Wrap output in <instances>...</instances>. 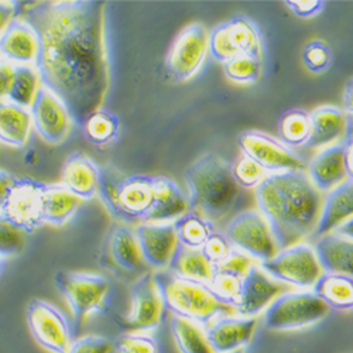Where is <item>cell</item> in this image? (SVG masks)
<instances>
[{"label":"cell","instance_id":"e0dca14e","mask_svg":"<svg viewBox=\"0 0 353 353\" xmlns=\"http://www.w3.org/2000/svg\"><path fill=\"white\" fill-rule=\"evenodd\" d=\"M292 288L283 284L264 272L259 264H253L245 276L241 297L236 305V314L248 318H257L281 294Z\"/></svg>","mask_w":353,"mask_h":353},{"label":"cell","instance_id":"4dcf8cb0","mask_svg":"<svg viewBox=\"0 0 353 353\" xmlns=\"http://www.w3.org/2000/svg\"><path fill=\"white\" fill-rule=\"evenodd\" d=\"M331 310H353V277L335 273H322L311 290Z\"/></svg>","mask_w":353,"mask_h":353},{"label":"cell","instance_id":"f907efd6","mask_svg":"<svg viewBox=\"0 0 353 353\" xmlns=\"http://www.w3.org/2000/svg\"><path fill=\"white\" fill-rule=\"evenodd\" d=\"M343 110L346 113L353 114V78H350L346 85H345V91H343Z\"/></svg>","mask_w":353,"mask_h":353},{"label":"cell","instance_id":"11a10c76","mask_svg":"<svg viewBox=\"0 0 353 353\" xmlns=\"http://www.w3.org/2000/svg\"><path fill=\"white\" fill-rule=\"evenodd\" d=\"M230 353H245V350L239 349V350H234V352H230Z\"/></svg>","mask_w":353,"mask_h":353},{"label":"cell","instance_id":"7a4b0ae2","mask_svg":"<svg viewBox=\"0 0 353 353\" xmlns=\"http://www.w3.org/2000/svg\"><path fill=\"white\" fill-rule=\"evenodd\" d=\"M254 196L280 250L301 243L315 232L323 195L305 171L269 174L254 190Z\"/></svg>","mask_w":353,"mask_h":353},{"label":"cell","instance_id":"bcb514c9","mask_svg":"<svg viewBox=\"0 0 353 353\" xmlns=\"http://www.w3.org/2000/svg\"><path fill=\"white\" fill-rule=\"evenodd\" d=\"M14 77V65L0 58V101L9 98L10 88Z\"/></svg>","mask_w":353,"mask_h":353},{"label":"cell","instance_id":"603a6c76","mask_svg":"<svg viewBox=\"0 0 353 353\" xmlns=\"http://www.w3.org/2000/svg\"><path fill=\"white\" fill-rule=\"evenodd\" d=\"M153 187L154 202L147 222L170 223L190 211L188 196L175 180L167 175H153Z\"/></svg>","mask_w":353,"mask_h":353},{"label":"cell","instance_id":"8992f818","mask_svg":"<svg viewBox=\"0 0 353 353\" xmlns=\"http://www.w3.org/2000/svg\"><path fill=\"white\" fill-rule=\"evenodd\" d=\"M330 308L311 290H291L264 311V325L273 331H296L322 321Z\"/></svg>","mask_w":353,"mask_h":353},{"label":"cell","instance_id":"7402d4cb","mask_svg":"<svg viewBox=\"0 0 353 353\" xmlns=\"http://www.w3.org/2000/svg\"><path fill=\"white\" fill-rule=\"evenodd\" d=\"M308 176L319 192H331L347 180L345 170V144L321 149L307 165Z\"/></svg>","mask_w":353,"mask_h":353},{"label":"cell","instance_id":"816d5d0a","mask_svg":"<svg viewBox=\"0 0 353 353\" xmlns=\"http://www.w3.org/2000/svg\"><path fill=\"white\" fill-rule=\"evenodd\" d=\"M334 233L341 234V236L353 241V216L349 218V219H346L345 222H342V223L334 230Z\"/></svg>","mask_w":353,"mask_h":353},{"label":"cell","instance_id":"9f6ffc18","mask_svg":"<svg viewBox=\"0 0 353 353\" xmlns=\"http://www.w3.org/2000/svg\"><path fill=\"white\" fill-rule=\"evenodd\" d=\"M2 264H3V257L0 256V270H2Z\"/></svg>","mask_w":353,"mask_h":353},{"label":"cell","instance_id":"5b68a950","mask_svg":"<svg viewBox=\"0 0 353 353\" xmlns=\"http://www.w3.org/2000/svg\"><path fill=\"white\" fill-rule=\"evenodd\" d=\"M154 280L165 310L175 316L194 321L207 328L219 316L236 314V310L215 296L207 283L188 280L168 270L156 272Z\"/></svg>","mask_w":353,"mask_h":353},{"label":"cell","instance_id":"1f68e13d","mask_svg":"<svg viewBox=\"0 0 353 353\" xmlns=\"http://www.w3.org/2000/svg\"><path fill=\"white\" fill-rule=\"evenodd\" d=\"M167 270L188 280L210 284L215 266L205 257L201 249H191L179 245Z\"/></svg>","mask_w":353,"mask_h":353},{"label":"cell","instance_id":"3957f363","mask_svg":"<svg viewBox=\"0 0 353 353\" xmlns=\"http://www.w3.org/2000/svg\"><path fill=\"white\" fill-rule=\"evenodd\" d=\"M188 187L190 211L210 219L226 216L239 196V185L234 183L230 164L214 153L201 156L184 172Z\"/></svg>","mask_w":353,"mask_h":353},{"label":"cell","instance_id":"4316f807","mask_svg":"<svg viewBox=\"0 0 353 353\" xmlns=\"http://www.w3.org/2000/svg\"><path fill=\"white\" fill-rule=\"evenodd\" d=\"M314 249L323 273L353 277V241L331 232L321 236Z\"/></svg>","mask_w":353,"mask_h":353},{"label":"cell","instance_id":"60d3db41","mask_svg":"<svg viewBox=\"0 0 353 353\" xmlns=\"http://www.w3.org/2000/svg\"><path fill=\"white\" fill-rule=\"evenodd\" d=\"M303 63L312 74L325 72L332 64V50L321 40L308 43L303 50Z\"/></svg>","mask_w":353,"mask_h":353},{"label":"cell","instance_id":"9a60e30c","mask_svg":"<svg viewBox=\"0 0 353 353\" xmlns=\"http://www.w3.org/2000/svg\"><path fill=\"white\" fill-rule=\"evenodd\" d=\"M165 305L156 284L154 273L141 274L130 287V308L123 325L132 332L157 330L164 316Z\"/></svg>","mask_w":353,"mask_h":353},{"label":"cell","instance_id":"ac0fdd59","mask_svg":"<svg viewBox=\"0 0 353 353\" xmlns=\"http://www.w3.org/2000/svg\"><path fill=\"white\" fill-rule=\"evenodd\" d=\"M134 230L147 268L156 272L167 270L180 245L174 223L147 222L136 226Z\"/></svg>","mask_w":353,"mask_h":353},{"label":"cell","instance_id":"4fadbf2b","mask_svg":"<svg viewBox=\"0 0 353 353\" xmlns=\"http://www.w3.org/2000/svg\"><path fill=\"white\" fill-rule=\"evenodd\" d=\"M242 154L256 161L268 174L304 171L307 163L279 139L257 130L245 132L238 139Z\"/></svg>","mask_w":353,"mask_h":353},{"label":"cell","instance_id":"2e32d148","mask_svg":"<svg viewBox=\"0 0 353 353\" xmlns=\"http://www.w3.org/2000/svg\"><path fill=\"white\" fill-rule=\"evenodd\" d=\"M33 130L43 141L58 145L67 140L74 121L67 105L48 88L41 86L30 108Z\"/></svg>","mask_w":353,"mask_h":353},{"label":"cell","instance_id":"e575fe53","mask_svg":"<svg viewBox=\"0 0 353 353\" xmlns=\"http://www.w3.org/2000/svg\"><path fill=\"white\" fill-rule=\"evenodd\" d=\"M172 223L179 243L191 249H201L214 232L212 222L194 211H188Z\"/></svg>","mask_w":353,"mask_h":353},{"label":"cell","instance_id":"ffe728a7","mask_svg":"<svg viewBox=\"0 0 353 353\" xmlns=\"http://www.w3.org/2000/svg\"><path fill=\"white\" fill-rule=\"evenodd\" d=\"M253 264V259L238 249H233L222 263L216 264L210 285L222 303L236 310L245 276Z\"/></svg>","mask_w":353,"mask_h":353},{"label":"cell","instance_id":"ba28073f","mask_svg":"<svg viewBox=\"0 0 353 353\" xmlns=\"http://www.w3.org/2000/svg\"><path fill=\"white\" fill-rule=\"evenodd\" d=\"M259 266L274 280L296 290H312L323 273L314 246L305 243L283 249Z\"/></svg>","mask_w":353,"mask_h":353},{"label":"cell","instance_id":"7dc6e473","mask_svg":"<svg viewBox=\"0 0 353 353\" xmlns=\"http://www.w3.org/2000/svg\"><path fill=\"white\" fill-rule=\"evenodd\" d=\"M17 13V2H3L0 0V36L12 23Z\"/></svg>","mask_w":353,"mask_h":353},{"label":"cell","instance_id":"6da1fadb","mask_svg":"<svg viewBox=\"0 0 353 353\" xmlns=\"http://www.w3.org/2000/svg\"><path fill=\"white\" fill-rule=\"evenodd\" d=\"M17 17L40 39L36 70L68 108L79 128L103 108L109 86L103 40V3L94 0L17 2Z\"/></svg>","mask_w":353,"mask_h":353},{"label":"cell","instance_id":"83f0119b","mask_svg":"<svg viewBox=\"0 0 353 353\" xmlns=\"http://www.w3.org/2000/svg\"><path fill=\"white\" fill-rule=\"evenodd\" d=\"M353 216V181L346 180L323 198L321 218L314 232L315 236L334 232L342 222Z\"/></svg>","mask_w":353,"mask_h":353},{"label":"cell","instance_id":"f5cc1de1","mask_svg":"<svg viewBox=\"0 0 353 353\" xmlns=\"http://www.w3.org/2000/svg\"><path fill=\"white\" fill-rule=\"evenodd\" d=\"M346 141H353V114L346 113V129H345Z\"/></svg>","mask_w":353,"mask_h":353},{"label":"cell","instance_id":"74e56055","mask_svg":"<svg viewBox=\"0 0 353 353\" xmlns=\"http://www.w3.org/2000/svg\"><path fill=\"white\" fill-rule=\"evenodd\" d=\"M223 72L226 78L233 82L250 85L260 79L263 72V63L261 60L249 55H238L223 64Z\"/></svg>","mask_w":353,"mask_h":353},{"label":"cell","instance_id":"9c48e42d","mask_svg":"<svg viewBox=\"0 0 353 353\" xmlns=\"http://www.w3.org/2000/svg\"><path fill=\"white\" fill-rule=\"evenodd\" d=\"M210 54V32L199 23H192L176 34L167 57L165 70L175 82L194 78Z\"/></svg>","mask_w":353,"mask_h":353},{"label":"cell","instance_id":"d6986e66","mask_svg":"<svg viewBox=\"0 0 353 353\" xmlns=\"http://www.w3.org/2000/svg\"><path fill=\"white\" fill-rule=\"evenodd\" d=\"M40 39L30 23L14 17L0 36V57L13 65H36Z\"/></svg>","mask_w":353,"mask_h":353},{"label":"cell","instance_id":"836d02e7","mask_svg":"<svg viewBox=\"0 0 353 353\" xmlns=\"http://www.w3.org/2000/svg\"><path fill=\"white\" fill-rule=\"evenodd\" d=\"M170 330L181 353H215L208 341L207 330L199 323L172 315Z\"/></svg>","mask_w":353,"mask_h":353},{"label":"cell","instance_id":"f1b7e54d","mask_svg":"<svg viewBox=\"0 0 353 353\" xmlns=\"http://www.w3.org/2000/svg\"><path fill=\"white\" fill-rule=\"evenodd\" d=\"M33 130L30 109H26L8 99L0 101V143L24 147Z\"/></svg>","mask_w":353,"mask_h":353},{"label":"cell","instance_id":"d4e9b609","mask_svg":"<svg viewBox=\"0 0 353 353\" xmlns=\"http://www.w3.org/2000/svg\"><path fill=\"white\" fill-rule=\"evenodd\" d=\"M109 256L116 268L126 273H147L140 245L133 226L116 225L109 236Z\"/></svg>","mask_w":353,"mask_h":353},{"label":"cell","instance_id":"277c9868","mask_svg":"<svg viewBox=\"0 0 353 353\" xmlns=\"http://www.w3.org/2000/svg\"><path fill=\"white\" fill-rule=\"evenodd\" d=\"M98 196L114 221L136 228L147 222L153 208V175H123L113 167H101Z\"/></svg>","mask_w":353,"mask_h":353},{"label":"cell","instance_id":"cb8c5ba5","mask_svg":"<svg viewBox=\"0 0 353 353\" xmlns=\"http://www.w3.org/2000/svg\"><path fill=\"white\" fill-rule=\"evenodd\" d=\"M101 167L83 153H72L61 172V184L82 201L98 195Z\"/></svg>","mask_w":353,"mask_h":353},{"label":"cell","instance_id":"8fae6325","mask_svg":"<svg viewBox=\"0 0 353 353\" xmlns=\"http://www.w3.org/2000/svg\"><path fill=\"white\" fill-rule=\"evenodd\" d=\"M210 54L222 64L238 55L263 60V41L257 26L242 16L219 24L210 33Z\"/></svg>","mask_w":353,"mask_h":353},{"label":"cell","instance_id":"681fc988","mask_svg":"<svg viewBox=\"0 0 353 353\" xmlns=\"http://www.w3.org/2000/svg\"><path fill=\"white\" fill-rule=\"evenodd\" d=\"M345 170L347 180L353 181V141H345Z\"/></svg>","mask_w":353,"mask_h":353},{"label":"cell","instance_id":"6f0895ef","mask_svg":"<svg viewBox=\"0 0 353 353\" xmlns=\"http://www.w3.org/2000/svg\"><path fill=\"white\" fill-rule=\"evenodd\" d=\"M0 58H2V57H0Z\"/></svg>","mask_w":353,"mask_h":353},{"label":"cell","instance_id":"f35d334b","mask_svg":"<svg viewBox=\"0 0 353 353\" xmlns=\"http://www.w3.org/2000/svg\"><path fill=\"white\" fill-rule=\"evenodd\" d=\"M230 172L239 188L256 190L260 183L269 175L250 157L241 154L230 164Z\"/></svg>","mask_w":353,"mask_h":353},{"label":"cell","instance_id":"8d00e7d4","mask_svg":"<svg viewBox=\"0 0 353 353\" xmlns=\"http://www.w3.org/2000/svg\"><path fill=\"white\" fill-rule=\"evenodd\" d=\"M41 86V78L36 67L14 65V77L8 101L30 109Z\"/></svg>","mask_w":353,"mask_h":353},{"label":"cell","instance_id":"44dd1931","mask_svg":"<svg viewBox=\"0 0 353 353\" xmlns=\"http://www.w3.org/2000/svg\"><path fill=\"white\" fill-rule=\"evenodd\" d=\"M257 323V318L234 314L216 318L205 330L215 353H230L243 349L252 341Z\"/></svg>","mask_w":353,"mask_h":353},{"label":"cell","instance_id":"7c38bea8","mask_svg":"<svg viewBox=\"0 0 353 353\" xmlns=\"http://www.w3.org/2000/svg\"><path fill=\"white\" fill-rule=\"evenodd\" d=\"M26 318L32 335L40 346L51 353H67L74 342L72 330L65 314L51 303H28Z\"/></svg>","mask_w":353,"mask_h":353},{"label":"cell","instance_id":"52a82bcc","mask_svg":"<svg viewBox=\"0 0 353 353\" xmlns=\"http://www.w3.org/2000/svg\"><path fill=\"white\" fill-rule=\"evenodd\" d=\"M55 287L70 305L75 323H81L105 308L110 284L106 277L86 272H58Z\"/></svg>","mask_w":353,"mask_h":353},{"label":"cell","instance_id":"5bb4252c","mask_svg":"<svg viewBox=\"0 0 353 353\" xmlns=\"http://www.w3.org/2000/svg\"><path fill=\"white\" fill-rule=\"evenodd\" d=\"M47 185L33 179H17L0 214L26 234L36 232L43 221V201Z\"/></svg>","mask_w":353,"mask_h":353},{"label":"cell","instance_id":"c3c4849f","mask_svg":"<svg viewBox=\"0 0 353 353\" xmlns=\"http://www.w3.org/2000/svg\"><path fill=\"white\" fill-rule=\"evenodd\" d=\"M17 176H14L13 174L5 171V170H0V210H2L3 203L13 187V184L16 183Z\"/></svg>","mask_w":353,"mask_h":353},{"label":"cell","instance_id":"d6a6232c","mask_svg":"<svg viewBox=\"0 0 353 353\" xmlns=\"http://www.w3.org/2000/svg\"><path fill=\"white\" fill-rule=\"evenodd\" d=\"M81 130L88 143L95 147H109L121 134V119L114 112L98 109L82 123Z\"/></svg>","mask_w":353,"mask_h":353},{"label":"cell","instance_id":"ab89813d","mask_svg":"<svg viewBox=\"0 0 353 353\" xmlns=\"http://www.w3.org/2000/svg\"><path fill=\"white\" fill-rule=\"evenodd\" d=\"M116 353H159V345L145 332H126L113 342Z\"/></svg>","mask_w":353,"mask_h":353},{"label":"cell","instance_id":"f546056e","mask_svg":"<svg viewBox=\"0 0 353 353\" xmlns=\"http://www.w3.org/2000/svg\"><path fill=\"white\" fill-rule=\"evenodd\" d=\"M82 199L63 184L47 185L43 201V221L51 226H64L81 207Z\"/></svg>","mask_w":353,"mask_h":353},{"label":"cell","instance_id":"30bf717a","mask_svg":"<svg viewBox=\"0 0 353 353\" xmlns=\"http://www.w3.org/2000/svg\"><path fill=\"white\" fill-rule=\"evenodd\" d=\"M225 236L233 246L260 263L273 259L279 252L270 225L259 211H245L234 216Z\"/></svg>","mask_w":353,"mask_h":353},{"label":"cell","instance_id":"b9f144b4","mask_svg":"<svg viewBox=\"0 0 353 353\" xmlns=\"http://www.w3.org/2000/svg\"><path fill=\"white\" fill-rule=\"evenodd\" d=\"M26 248V233L0 214V256L13 257Z\"/></svg>","mask_w":353,"mask_h":353},{"label":"cell","instance_id":"f6af8a7d","mask_svg":"<svg viewBox=\"0 0 353 353\" xmlns=\"http://www.w3.org/2000/svg\"><path fill=\"white\" fill-rule=\"evenodd\" d=\"M284 5L301 19H312L318 16L325 6V3L319 0H287Z\"/></svg>","mask_w":353,"mask_h":353},{"label":"cell","instance_id":"d590c367","mask_svg":"<svg viewBox=\"0 0 353 353\" xmlns=\"http://www.w3.org/2000/svg\"><path fill=\"white\" fill-rule=\"evenodd\" d=\"M280 141L287 147H304L311 136L310 113L303 109H291L283 113L279 125Z\"/></svg>","mask_w":353,"mask_h":353},{"label":"cell","instance_id":"ee69618b","mask_svg":"<svg viewBox=\"0 0 353 353\" xmlns=\"http://www.w3.org/2000/svg\"><path fill=\"white\" fill-rule=\"evenodd\" d=\"M113 342L105 336L88 335L74 341L67 353H112Z\"/></svg>","mask_w":353,"mask_h":353},{"label":"cell","instance_id":"7bdbcfd3","mask_svg":"<svg viewBox=\"0 0 353 353\" xmlns=\"http://www.w3.org/2000/svg\"><path fill=\"white\" fill-rule=\"evenodd\" d=\"M201 250L205 254V257H207L214 266H216V264L222 263L230 254V252L233 250V246L225 236V233L214 230L211 233V236L208 238V241L205 242V245L201 248Z\"/></svg>","mask_w":353,"mask_h":353},{"label":"cell","instance_id":"db71d44e","mask_svg":"<svg viewBox=\"0 0 353 353\" xmlns=\"http://www.w3.org/2000/svg\"><path fill=\"white\" fill-rule=\"evenodd\" d=\"M39 153H37V150H28L27 153H26V156H24V161L26 163H28V164H36L37 163V160H39Z\"/></svg>","mask_w":353,"mask_h":353},{"label":"cell","instance_id":"484cf974","mask_svg":"<svg viewBox=\"0 0 353 353\" xmlns=\"http://www.w3.org/2000/svg\"><path fill=\"white\" fill-rule=\"evenodd\" d=\"M310 122L311 136L304 147L323 149L345 136L346 112L339 106L323 105L310 112Z\"/></svg>","mask_w":353,"mask_h":353}]
</instances>
